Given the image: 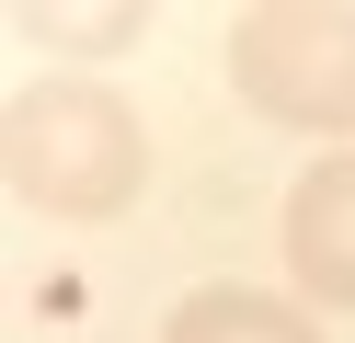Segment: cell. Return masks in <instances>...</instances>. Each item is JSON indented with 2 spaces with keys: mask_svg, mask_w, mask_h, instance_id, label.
I'll return each mask as SVG.
<instances>
[{
  "mask_svg": "<svg viewBox=\"0 0 355 343\" xmlns=\"http://www.w3.org/2000/svg\"><path fill=\"white\" fill-rule=\"evenodd\" d=\"M0 183L35 218H126L149 183V137L126 91L103 80H35L0 103Z\"/></svg>",
  "mask_w": 355,
  "mask_h": 343,
  "instance_id": "6da1fadb",
  "label": "cell"
},
{
  "mask_svg": "<svg viewBox=\"0 0 355 343\" xmlns=\"http://www.w3.org/2000/svg\"><path fill=\"white\" fill-rule=\"evenodd\" d=\"M230 80L252 114L309 137H355V12L344 0H263L230 23Z\"/></svg>",
  "mask_w": 355,
  "mask_h": 343,
  "instance_id": "7a4b0ae2",
  "label": "cell"
},
{
  "mask_svg": "<svg viewBox=\"0 0 355 343\" xmlns=\"http://www.w3.org/2000/svg\"><path fill=\"white\" fill-rule=\"evenodd\" d=\"M286 274H298L321 309H355V149L309 160L286 183Z\"/></svg>",
  "mask_w": 355,
  "mask_h": 343,
  "instance_id": "3957f363",
  "label": "cell"
},
{
  "mask_svg": "<svg viewBox=\"0 0 355 343\" xmlns=\"http://www.w3.org/2000/svg\"><path fill=\"white\" fill-rule=\"evenodd\" d=\"M161 343H321L286 297H263V286H195L184 309L161 320Z\"/></svg>",
  "mask_w": 355,
  "mask_h": 343,
  "instance_id": "277c9868",
  "label": "cell"
}]
</instances>
